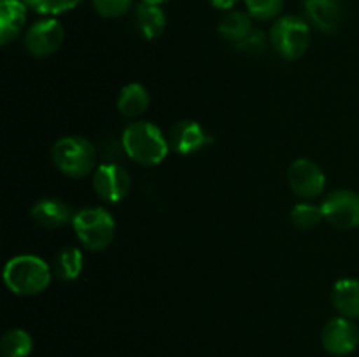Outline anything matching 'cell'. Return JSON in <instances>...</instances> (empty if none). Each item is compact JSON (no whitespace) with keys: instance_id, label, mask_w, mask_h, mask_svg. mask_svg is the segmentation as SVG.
<instances>
[{"instance_id":"obj_26","label":"cell","mask_w":359,"mask_h":357,"mask_svg":"<svg viewBox=\"0 0 359 357\" xmlns=\"http://www.w3.org/2000/svg\"><path fill=\"white\" fill-rule=\"evenodd\" d=\"M210 4H212L216 9H221V10H228L231 9V7L235 6V4L238 2V0H209Z\"/></svg>"},{"instance_id":"obj_25","label":"cell","mask_w":359,"mask_h":357,"mask_svg":"<svg viewBox=\"0 0 359 357\" xmlns=\"http://www.w3.org/2000/svg\"><path fill=\"white\" fill-rule=\"evenodd\" d=\"M269 42L270 41H266L265 34H263L262 30H252L244 41L235 44V49L244 52V55H259V52L265 51Z\"/></svg>"},{"instance_id":"obj_22","label":"cell","mask_w":359,"mask_h":357,"mask_svg":"<svg viewBox=\"0 0 359 357\" xmlns=\"http://www.w3.org/2000/svg\"><path fill=\"white\" fill-rule=\"evenodd\" d=\"M245 7L252 20L270 21L279 16L284 0H245Z\"/></svg>"},{"instance_id":"obj_16","label":"cell","mask_w":359,"mask_h":357,"mask_svg":"<svg viewBox=\"0 0 359 357\" xmlns=\"http://www.w3.org/2000/svg\"><path fill=\"white\" fill-rule=\"evenodd\" d=\"M119 114L126 119H137L149 107V93L139 83H130L121 88L116 102Z\"/></svg>"},{"instance_id":"obj_9","label":"cell","mask_w":359,"mask_h":357,"mask_svg":"<svg viewBox=\"0 0 359 357\" xmlns=\"http://www.w3.org/2000/svg\"><path fill=\"white\" fill-rule=\"evenodd\" d=\"M321 343L332 356H349L359 345V329L351 318L335 317L323 328Z\"/></svg>"},{"instance_id":"obj_1","label":"cell","mask_w":359,"mask_h":357,"mask_svg":"<svg viewBox=\"0 0 359 357\" xmlns=\"http://www.w3.org/2000/svg\"><path fill=\"white\" fill-rule=\"evenodd\" d=\"M123 149L126 156L144 167L160 164L168 154V140L156 125L149 121H133L123 130Z\"/></svg>"},{"instance_id":"obj_8","label":"cell","mask_w":359,"mask_h":357,"mask_svg":"<svg viewBox=\"0 0 359 357\" xmlns=\"http://www.w3.org/2000/svg\"><path fill=\"white\" fill-rule=\"evenodd\" d=\"M287 182H290L291 191L305 200L318 198L326 188L325 172L309 158H300L291 163L287 170Z\"/></svg>"},{"instance_id":"obj_19","label":"cell","mask_w":359,"mask_h":357,"mask_svg":"<svg viewBox=\"0 0 359 357\" xmlns=\"http://www.w3.org/2000/svg\"><path fill=\"white\" fill-rule=\"evenodd\" d=\"M217 31L221 37L233 42V46L238 44L252 31L251 16L249 13H242V10H230L219 20Z\"/></svg>"},{"instance_id":"obj_15","label":"cell","mask_w":359,"mask_h":357,"mask_svg":"<svg viewBox=\"0 0 359 357\" xmlns=\"http://www.w3.org/2000/svg\"><path fill=\"white\" fill-rule=\"evenodd\" d=\"M133 24H135L137 31L142 35L147 41L158 38L163 34L165 27H167V18H165L163 9L160 6H153V4H139L133 13Z\"/></svg>"},{"instance_id":"obj_4","label":"cell","mask_w":359,"mask_h":357,"mask_svg":"<svg viewBox=\"0 0 359 357\" xmlns=\"http://www.w3.org/2000/svg\"><path fill=\"white\" fill-rule=\"evenodd\" d=\"M72 226L83 247L91 252L105 251L114 240V217L102 206H88L76 212Z\"/></svg>"},{"instance_id":"obj_5","label":"cell","mask_w":359,"mask_h":357,"mask_svg":"<svg viewBox=\"0 0 359 357\" xmlns=\"http://www.w3.org/2000/svg\"><path fill=\"white\" fill-rule=\"evenodd\" d=\"M270 46L284 59H298L311 46V28L298 16H280L270 28Z\"/></svg>"},{"instance_id":"obj_18","label":"cell","mask_w":359,"mask_h":357,"mask_svg":"<svg viewBox=\"0 0 359 357\" xmlns=\"http://www.w3.org/2000/svg\"><path fill=\"white\" fill-rule=\"evenodd\" d=\"M84 266L83 252L76 247H63L53 259V272L63 282H72L81 275Z\"/></svg>"},{"instance_id":"obj_10","label":"cell","mask_w":359,"mask_h":357,"mask_svg":"<svg viewBox=\"0 0 359 357\" xmlns=\"http://www.w3.org/2000/svg\"><path fill=\"white\" fill-rule=\"evenodd\" d=\"M93 189L107 203H118L130 192V175L121 164L104 163L95 170Z\"/></svg>"},{"instance_id":"obj_12","label":"cell","mask_w":359,"mask_h":357,"mask_svg":"<svg viewBox=\"0 0 359 357\" xmlns=\"http://www.w3.org/2000/svg\"><path fill=\"white\" fill-rule=\"evenodd\" d=\"M304 10L309 21L325 34L339 30L346 18L342 0H304Z\"/></svg>"},{"instance_id":"obj_13","label":"cell","mask_w":359,"mask_h":357,"mask_svg":"<svg viewBox=\"0 0 359 357\" xmlns=\"http://www.w3.org/2000/svg\"><path fill=\"white\" fill-rule=\"evenodd\" d=\"M30 214L32 219L46 230H58V227L67 226L69 223H72L74 216H76L69 203L60 198L39 200L34 203Z\"/></svg>"},{"instance_id":"obj_23","label":"cell","mask_w":359,"mask_h":357,"mask_svg":"<svg viewBox=\"0 0 359 357\" xmlns=\"http://www.w3.org/2000/svg\"><path fill=\"white\" fill-rule=\"evenodd\" d=\"M23 2L35 13L51 16V14H62L76 9L81 0H23Z\"/></svg>"},{"instance_id":"obj_24","label":"cell","mask_w":359,"mask_h":357,"mask_svg":"<svg viewBox=\"0 0 359 357\" xmlns=\"http://www.w3.org/2000/svg\"><path fill=\"white\" fill-rule=\"evenodd\" d=\"M91 4L102 18H119L128 13L133 0H91Z\"/></svg>"},{"instance_id":"obj_27","label":"cell","mask_w":359,"mask_h":357,"mask_svg":"<svg viewBox=\"0 0 359 357\" xmlns=\"http://www.w3.org/2000/svg\"><path fill=\"white\" fill-rule=\"evenodd\" d=\"M144 4H153V6H160V4L167 2V0H142Z\"/></svg>"},{"instance_id":"obj_14","label":"cell","mask_w":359,"mask_h":357,"mask_svg":"<svg viewBox=\"0 0 359 357\" xmlns=\"http://www.w3.org/2000/svg\"><path fill=\"white\" fill-rule=\"evenodd\" d=\"M27 4L23 0H0V44L7 46L23 31Z\"/></svg>"},{"instance_id":"obj_2","label":"cell","mask_w":359,"mask_h":357,"mask_svg":"<svg viewBox=\"0 0 359 357\" xmlns=\"http://www.w3.org/2000/svg\"><path fill=\"white\" fill-rule=\"evenodd\" d=\"M53 270L37 255L21 254L9 259L4 268V282L18 296H35L48 289Z\"/></svg>"},{"instance_id":"obj_7","label":"cell","mask_w":359,"mask_h":357,"mask_svg":"<svg viewBox=\"0 0 359 357\" xmlns=\"http://www.w3.org/2000/svg\"><path fill=\"white\" fill-rule=\"evenodd\" d=\"M63 37H65V31H63L62 23L55 18H44V20L35 21L28 28L25 35V48L35 58H48L58 51Z\"/></svg>"},{"instance_id":"obj_20","label":"cell","mask_w":359,"mask_h":357,"mask_svg":"<svg viewBox=\"0 0 359 357\" xmlns=\"http://www.w3.org/2000/svg\"><path fill=\"white\" fill-rule=\"evenodd\" d=\"M34 349V340L25 329L14 328L4 332L0 340V350L4 357H27Z\"/></svg>"},{"instance_id":"obj_3","label":"cell","mask_w":359,"mask_h":357,"mask_svg":"<svg viewBox=\"0 0 359 357\" xmlns=\"http://www.w3.org/2000/svg\"><path fill=\"white\" fill-rule=\"evenodd\" d=\"M51 158L55 167L65 177L83 178L91 174L97 164V149L84 136H62L53 146Z\"/></svg>"},{"instance_id":"obj_6","label":"cell","mask_w":359,"mask_h":357,"mask_svg":"<svg viewBox=\"0 0 359 357\" xmlns=\"http://www.w3.org/2000/svg\"><path fill=\"white\" fill-rule=\"evenodd\" d=\"M323 216L337 230L359 226V195L351 189H335L323 200Z\"/></svg>"},{"instance_id":"obj_17","label":"cell","mask_w":359,"mask_h":357,"mask_svg":"<svg viewBox=\"0 0 359 357\" xmlns=\"http://www.w3.org/2000/svg\"><path fill=\"white\" fill-rule=\"evenodd\" d=\"M332 303L342 317L359 318V280L342 279L333 286Z\"/></svg>"},{"instance_id":"obj_11","label":"cell","mask_w":359,"mask_h":357,"mask_svg":"<svg viewBox=\"0 0 359 357\" xmlns=\"http://www.w3.org/2000/svg\"><path fill=\"white\" fill-rule=\"evenodd\" d=\"M210 144H212V136L207 133V130L200 122L191 121V119L175 122L168 132V146L172 150L182 154V156L198 153Z\"/></svg>"},{"instance_id":"obj_21","label":"cell","mask_w":359,"mask_h":357,"mask_svg":"<svg viewBox=\"0 0 359 357\" xmlns=\"http://www.w3.org/2000/svg\"><path fill=\"white\" fill-rule=\"evenodd\" d=\"M325 219L321 206L311 205V203H298L291 210V223L298 230H312Z\"/></svg>"}]
</instances>
